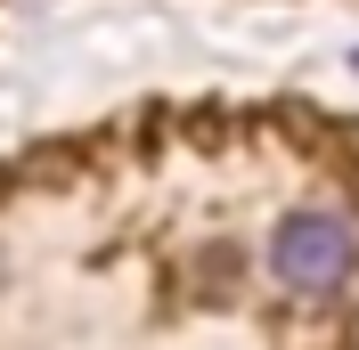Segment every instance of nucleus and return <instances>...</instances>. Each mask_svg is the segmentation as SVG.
I'll return each mask as SVG.
<instances>
[{
    "label": "nucleus",
    "mask_w": 359,
    "mask_h": 350,
    "mask_svg": "<svg viewBox=\"0 0 359 350\" xmlns=\"http://www.w3.org/2000/svg\"><path fill=\"white\" fill-rule=\"evenodd\" d=\"M269 277L286 285L294 302H335L359 277V220L343 204H302L278 220L269 237Z\"/></svg>",
    "instance_id": "obj_1"
}]
</instances>
